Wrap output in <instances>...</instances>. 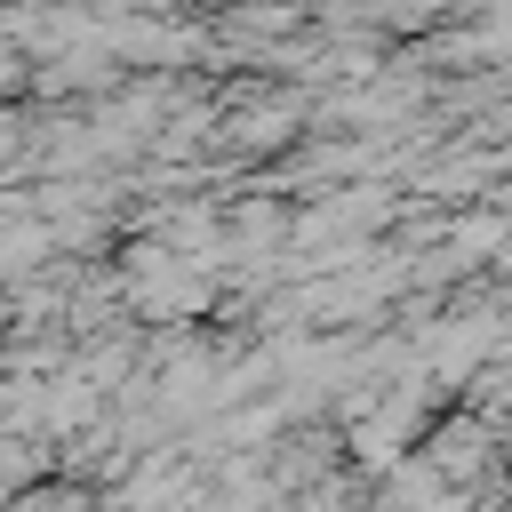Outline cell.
<instances>
[{
	"label": "cell",
	"mask_w": 512,
	"mask_h": 512,
	"mask_svg": "<svg viewBox=\"0 0 512 512\" xmlns=\"http://www.w3.org/2000/svg\"><path fill=\"white\" fill-rule=\"evenodd\" d=\"M288 120H296V104H264V112H240L224 136H232V152H280L288 144Z\"/></svg>",
	"instance_id": "obj_1"
},
{
	"label": "cell",
	"mask_w": 512,
	"mask_h": 512,
	"mask_svg": "<svg viewBox=\"0 0 512 512\" xmlns=\"http://www.w3.org/2000/svg\"><path fill=\"white\" fill-rule=\"evenodd\" d=\"M16 152H24V120H16V112H0V168H8Z\"/></svg>",
	"instance_id": "obj_2"
}]
</instances>
